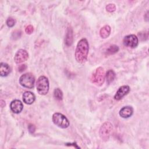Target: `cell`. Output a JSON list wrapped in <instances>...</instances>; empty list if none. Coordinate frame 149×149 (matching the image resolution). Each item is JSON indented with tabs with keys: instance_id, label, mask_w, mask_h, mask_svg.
Wrapping results in <instances>:
<instances>
[{
	"instance_id": "6da1fadb",
	"label": "cell",
	"mask_w": 149,
	"mask_h": 149,
	"mask_svg": "<svg viewBox=\"0 0 149 149\" xmlns=\"http://www.w3.org/2000/svg\"><path fill=\"white\" fill-rule=\"evenodd\" d=\"M89 51L88 42L86 38L81 39L77 43L75 50V58L77 62L83 63L87 58Z\"/></svg>"
},
{
	"instance_id": "7a4b0ae2",
	"label": "cell",
	"mask_w": 149,
	"mask_h": 149,
	"mask_svg": "<svg viewBox=\"0 0 149 149\" xmlns=\"http://www.w3.org/2000/svg\"><path fill=\"white\" fill-rule=\"evenodd\" d=\"M105 77V74L104 68L98 67L92 73L90 80L93 84L100 86L104 83Z\"/></svg>"
},
{
	"instance_id": "3957f363",
	"label": "cell",
	"mask_w": 149,
	"mask_h": 149,
	"mask_svg": "<svg viewBox=\"0 0 149 149\" xmlns=\"http://www.w3.org/2000/svg\"><path fill=\"white\" fill-rule=\"evenodd\" d=\"M49 81L47 77L41 76L36 82V87L38 93L40 95H46L49 91Z\"/></svg>"
},
{
	"instance_id": "277c9868",
	"label": "cell",
	"mask_w": 149,
	"mask_h": 149,
	"mask_svg": "<svg viewBox=\"0 0 149 149\" xmlns=\"http://www.w3.org/2000/svg\"><path fill=\"white\" fill-rule=\"evenodd\" d=\"M52 120L55 125L63 129L67 128L70 124L68 119L64 115L59 112H56L53 114Z\"/></svg>"
},
{
	"instance_id": "5b68a950",
	"label": "cell",
	"mask_w": 149,
	"mask_h": 149,
	"mask_svg": "<svg viewBox=\"0 0 149 149\" xmlns=\"http://www.w3.org/2000/svg\"><path fill=\"white\" fill-rule=\"evenodd\" d=\"M34 76L30 73L23 74L19 78V83L20 85L28 88H31L34 87Z\"/></svg>"
},
{
	"instance_id": "8992f818",
	"label": "cell",
	"mask_w": 149,
	"mask_h": 149,
	"mask_svg": "<svg viewBox=\"0 0 149 149\" xmlns=\"http://www.w3.org/2000/svg\"><path fill=\"white\" fill-rule=\"evenodd\" d=\"M113 126L109 122H104L100 129L99 134L102 140L107 141L109 139V136L112 133Z\"/></svg>"
},
{
	"instance_id": "52a82bcc",
	"label": "cell",
	"mask_w": 149,
	"mask_h": 149,
	"mask_svg": "<svg viewBox=\"0 0 149 149\" xmlns=\"http://www.w3.org/2000/svg\"><path fill=\"white\" fill-rule=\"evenodd\" d=\"M123 42L124 45L127 47L134 48L137 46L139 44V40L136 35L129 34L124 37Z\"/></svg>"
},
{
	"instance_id": "ba28073f",
	"label": "cell",
	"mask_w": 149,
	"mask_h": 149,
	"mask_svg": "<svg viewBox=\"0 0 149 149\" xmlns=\"http://www.w3.org/2000/svg\"><path fill=\"white\" fill-rule=\"evenodd\" d=\"M28 58V52L25 49H20L16 52L14 57V60L16 63H20L27 61Z\"/></svg>"
},
{
	"instance_id": "9c48e42d",
	"label": "cell",
	"mask_w": 149,
	"mask_h": 149,
	"mask_svg": "<svg viewBox=\"0 0 149 149\" xmlns=\"http://www.w3.org/2000/svg\"><path fill=\"white\" fill-rule=\"evenodd\" d=\"M130 87L127 85H125L120 87L118 88V91H116L115 95H114V99L117 101L121 100L125 95H126L129 93V92L130 91Z\"/></svg>"
},
{
	"instance_id": "30bf717a",
	"label": "cell",
	"mask_w": 149,
	"mask_h": 149,
	"mask_svg": "<svg viewBox=\"0 0 149 149\" xmlns=\"http://www.w3.org/2000/svg\"><path fill=\"white\" fill-rule=\"evenodd\" d=\"M10 108L13 112L15 113H19L22 111L23 105L20 100H15L10 102Z\"/></svg>"
},
{
	"instance_id": "8fae6325",
	"label": "cell",
	"mask_w": 149,
	"mask_h": 149,
	"mask_svg": "<svg viewBox=\"0 0 149 149\" xmlns=\"http://www.w3.org/2000/svg\"><path fill=\"white\" fill-rule=\"evenodd\" d=\"M133 113V109L130 106L123 107L119 111V115L123 118H129Z\"/></svg>"
},
{
	"instance_id": "7c38bea8",
	"label": "cell",
	"mask_w": 149,
	"mask_h": 149,
	"mask_svg": "<svg viewBox=\"0 0 149 149\" xmlns=\"http://www.w3.org/2000/svg\"><path fill=\"white\" fill-rule=\"evenodd\" d=\"M73 42V31L70 26H68L66 30L65 42L67 46H70Z\"/></svg>"
},
{
	"instance_id": "4fadbf2b",
	"label": "cell",
	"mask_w": 149,
	"mask_h": 149,
	"mask_svg": "<svg viewBox=\"0 0 149 149\" xmlns=\"http://www.w3.org/2000/svg\"><path fill=\"white\" fill-rule=\"evenodd\" d=\"M36 99L35 95L34 93L30 91H26L23 94V101L26 104H33Z\"/></svg>"
},
{
	"instance_id": "5bb4252c",
	"label": "cell",
	"mask_w": 149,
	"mask_h": 149,
	"mask_svg": "<svg viewBox=\"0 0 149 149\" xmlns=\"http://www.w3.org/2000/svg\"><path fill=\"white\" fill-rule=\"evenodd\" d=\"M10 72V68L8 64L1 62L0 65V74L1 76L4 77L8 76Z\"/></svg>"
},
{
	"instance_id": "9a60e30c",
	"label": "cell",
	"mask_w": 149,
	"mask_h": 149,
	"mask_svg": "<svg viewBox=\"0 0 149 149\" xmlns=\"http://www.w3.org/2000/svg\"><path fill=\"white\" fill-rule=\"evenodd\" d=\"M111 33V27L108 25H105L103 26L100 31V35L102 38H107Z\"/></svg>"
},
{
	"instance_id": "2e32d148",
	"label": "cell",
	"mask_w": 149,
	"mask_h": 149,
	"mask_svg": "<svg viewBox=\"0 0 149 149\" xmlns=\"http://www.w3.org/2000/svg\"><path fill=\"white\" fill-rule=\"evenodd\" d=\"M115 76H116L115 73L113 70H112V69L108 70L106 74H105V77H106L107 83L108 84H109L111 82H112L114 80V79L115 78Z\"/></svg>"
},
{
	"instance_id": "e0dca14e",
	"label": "cell",
	"mask_w": 149,
	"mask_h": 149,
	"mask_svg": "<svg viewBox=\"0 0 149 149\" xmlns=\"http://www.w3.org/2000/svg\"><path fill=\"white\" fill-rule=\"evenodd\" d=\"M119 51V47L116 45H110L106 50V54L112 55L116 53Z\"/></svg>"
},
{
	"instance_id": "ac0fdd59",
	"label": "cell",
	"mask_w": 149,
	"mask_h": 149,
	"mask_svg": "<svg viewBox=\"0 0 149 149\" xmlns=\"http://www.w3.org/2000/svg\"><path fill=\"white\" fill-rule=\"evenodd\" d=\"M54 96L55 99L58 100H62L63 98V93L61 90L59 88H56L54 91Z\"/></svg>"
},
{
	"instance_id": "d6986e66",
	"label": "cell",
	"mask_w": 149,
	"mask_h": 149,
	"mask_svg": "<svg viewBox=\"0 0 149 149\" xmlns=\"http://www.w3.org/2000/svg\"><path fill=\"white\" fill-rule=\"evenodd\" d=\"M15 23H16L15 20L12 17H8L6 20V24L9 27H12L14 26V25L15 24Z\"/></svg>"
},
{
	"instance_id": "ffe728a7",
	"label": "cell",
	"mask_w": 149,
	"mask_h": 149,
	"mask_svg": "<svg viewBox=\"0 0 149 149\" xmlns=\"http://www.w3.org/2000/svg\"><path fill=\"white\" fill-rule=\"evenodd\" d=\"M106 9L109 12H113L116 9V6L113 3H109L106 6Z\"/></svg>"
},
{
	"instance_id": "44dd1931",
	"label": "cell",
	"mask_w": 149,
	"mask_h": 149,
	"mask_svg": "<svg viewBox=\"0 0 149 149\" xmlns=\"http://www.w3.org/2000/svg\"><path fill=\"white\" fill-rule=\"evenodd\" d=\"M33 31H34V27L32 25H30V24L28 25L25 28V31L28 34H31L33 32Z\"/></svg>"
},
{
	"instance_id": "7402d4cb",
	"label": "cell",
	"mask_w": 149,
	"mask_h": 149,
	"mask_svg": "<svg viewBox=\"0 0 149 149\" xmlns=\"http://www.w3.org/2000/svg\"><path fill=\"white\" fill-rule=\"evenodd\" d=\"M28 130H29L30 133H33L34 132V131L36 130V126L33 124H30L28 126Z\"/></svg>"
},
{
	"instance_id": "603a6c76",
	"label": "cell",
	"mask_w": 149,
	"mask_h": 149,
	"mask_svg": "<svg viewBox=\"0 0 149 149\" xmlns=\"http://www.w3.org/2000/svg\"><path fill=\"white\" fill-rule=\"evenodd\" d=\"M26 65L24 64V65H20L19 67V68H18V69H19V71L22 72V71L26 69Z\"/></svg>"
}]
</instances>
